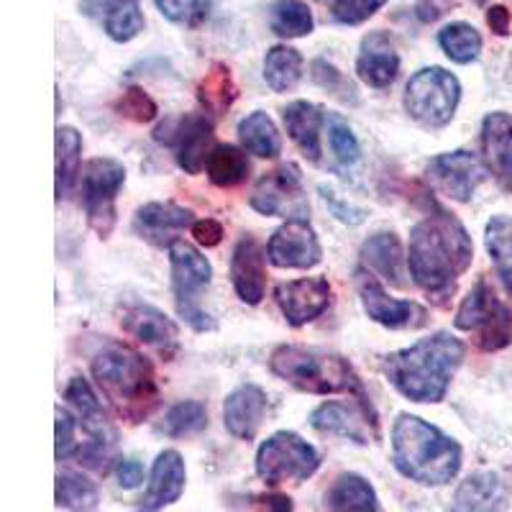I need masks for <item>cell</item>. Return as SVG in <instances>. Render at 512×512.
I'll return each instance as SVG.
<instances>
[{"label": "cell", "instance_id": "60d3db41", "mask_svg": "<svg viewBox=\"0 0 512 512\" xmlns=\"http://www.w3.org/2000/svg\"><path fill=\"white\" fill-rule=\"evenodd\" d=\"M326 131H328V144H331V152L336 154V159L344 167L359 162V141H356L354 131H351L349 123L338 113H328L326 116Z\"/></svg>", "mask_w": 512, "mask_h": 512}, {"label": "cell", "instance_id": "1f68e13d", "mask_svg": "<svg viewBox=\"0 0 512 512\" xmlns=\"http://www.w3.org/2000/svg\"><path fill=\"white\" fill-rule=\"evenodd\" d=\"M210 182L216 187H236L246 182L249 177V159H246V149L231 144H218L210 152L208 164H205Z\"/></svg>", "mask_w": 512, "mask_h": 512}, {"label": "cell", "instance_id": "6da1fadb", "mask_svg": "<svg viewBox=\"0 0 512 512\" xmlns=\"http://www.w3.org/2000/svg\"><path fill=\"white\" fill-rule=\"evenodd\" d=\"M472 259V236L466 233L464 223L446 210L423 218L410 231V274L415 285L436 300L456 290V280L472 267Z\"/></svg>", "mask_w": 512, "mask_h": 512}, {"label": "cell", "instance_id": "f1b7e54d", "mask_svg": "<svg viewBox=\"0 0 512 512\" xmlns=\"http://www.w3.org/2000/svg\"><path fill=\"white\" fill-rule=\"evenodd\" d=\"M328 512H379V497L369 479L346 472L326 492Z\"/></svg>", "mask_w": 512, "mask_h": 512}, {"label": "cell", "instance_id": "52a82bcc", "mask_svg": "<svg viewBox=\"0 0 512 512\" xmlns=\"http://www.w3.org/2000/svg\"><path fill=\"white\" fill-rule=\"evenodd\" d=\"M169 264H172V290H175V303L182 318L190 323L195 331H213L216 320L210 318L200 308V292L210 285L213 267L200 254L198 249L187 241L177 239L167 246Z\"/></svg>", "mask_w": 512, "mask_h": 512}, {"label": "cell", "instance_id": "484cf974", "mask_svg": "<svg viewBox=\"0 0 512 512\" xmlns=\"http://www.w3.org/2000/svg\"><path fill=\"white\" fill-rule=\"evenodd\" d=\"M192 223H195L192 210L180 208L175 203H146L134 218L136 233L157 246H169L172 241H177V233L192 228Z\"/></svg>", "mask_w": 512, "mask_h": 512}, {"label": "cell", "instance_id": "ba28073f", "mask_svg": "<svg viewBox=\"0 0 512 512\" xmlns=\"http://www.w3.org/2000/svg\"><path fill=\"white\" fill-rule=\"evenodd\" d=\"M461 100V82L443 67H425L405 88V111L425 128H441L454 118Z\"/></svg>", "mask_w": 512, "mask_h": 512}, {"label": "cell", "instance_id": "f35d334b", "mask_svg": "<svg viewBox=\"0 0 512 512\" xmlns=\"http://www.w3.org/2000/svg\"><path fill=\"white\" fill-rule=\"evenodd\" d=\"M100 495L90 479L80 474H57V505L70 512H93Z\"/></svg>", "mask_w": 512, "mask_h": 512}, {"label": "cell", "instance_id": "7402d4cb", "mask_svg": "<svg viewBox=\"0 0 512 512\" xmlns=\"http://www.w3.org/2000/svg\"><path fill=\"white\" fill-rule=\"evenodd\" d=\"M510 487L495 472H477L456 489L448 512H507Z\"/></svg>", "mask_w": 512, "mask_h": 512}, {"label": "cell", "instance_id": "8d00e7d4", "mask_svg": "<svg viewBox=\"0 0 512 512\" xmlns=\"http://www.w3.org/2000/svg\"><path fill=\"white\" fill-rule=\"evenodd\" d=\"M438 47L456 64H469L482 52V36L466 21H454L438 31Z\"/></svg>", "mask_w": 512, "mask_h": 512}, {"label": "cell", "instance_id": "d6986e66", "mask_svg": "<svg viewBox=\"0 0 512 512\" xmlns=\"http://www.w3.org/2000/svg\"><path fill=\"white\" fill-rule=\"evenodd\" d=\"M267 392L256 384H241L223 402V423L228 433L241 441H254L267 415Z\"/></svg>", "mask_w": 512, "mask_h": 512}, {"label": "cell", "instance_id": "7a4b0ae2", "mask_svg": "<svg viewBox=\"0 0 512 512\" xmlns=\"http://www.w3.org/2000/svg\"><path fill=\"white\" fill-rule=\"evenodd\" d=\"M464 344L451 333H433L384 359V374L400 395L413 402H441L464 361Z\"/></svg>", "mask_w": 512, "mask_h": 512}, {"label": "cell", "instance_id": "2e32d148", "mask_svg": "<svg viewBox=\"0 0 512 512\" xmlns=\"http://www.w3.org/2000/svg\"><path fill=\"white\" fill-rule=\"evenodd\" d=\"M121 328L139 344L157 349L164 359H172L177 351V331L175 320L167 318L159 308L146 303H128L121 310Z\"/></svg>", "mask_w": 512, "mask_h": 512}, {"label": "cell", "instance_id": "f907efd6", "mask_svg": "<svg viewBox=\"0 0 512 512\" xmlns=\"http://www.w3.org/2000/svg\"><path fill=\"white\" fill-rule=\"evenodd\" d=\"M487 24L497 36H507L510 34V11L505 6H492L487 11Z\"/></svg>", "mask_w": 512, "mask_h": 512}, {"label": "cell", "instance_id": "e575fe53", "mask_svg": "<svg viewBox=\"0 0 512 512\" xmlns=\"http://www.w3.org/2000/svg\"><path fill=\"white\" fill-rule=\"evenodd\" d=\"M198 100L213 116H223L231 108L236 100V85H233V75L226 64H210V70L205 72L198 85Z\"/></svg>", "mask_w": 512, "mask_h": 512}, {"label": "cell", "instance_id": "7dc6e473", "mask_svg": "<svg viewBox=\"0 0 512 512\" xmlns=\"http://www.w3.org/2000/svg\"><path fill=\"white\" fill-rule=\"evenodd\" d=\"M313 80L318 82L320 88L326 90H349V93H354L349 82H346V77L341 75L333 64L323 62V59L313 62Z\"/></svg>", "mask_w": 512, "mask_h": 512}, {"label": "cell", "instance_id": "9c48e42d", "mask_svg": "<svg viewBox=\"0 0 512 512\" xmlns=\"http://www.w3.org/2000/svg\"><path fill=\"white\" fill-rule=\"evenodd\" d=\"M318 469V451L292 431L274 433L256 451V474L269 487L285 482H308Z\"/></svg>", "mask_w": 512, "mask_h": 512}, {"label": "cell", "instance_id": "5b68a950", "mask_svg": "<svg viewBox=\"0 0 512 512\" xmlns=\"http://www.w3.org/2000/svg\"><path fill=\"white\" fill-rule=\"evenodd\" d=\"M269 369L300 392L351 395L364 408H372L354 367L344 356L326 354V351L318 349H303V346H277L272 351V359H269Z\"/></svg>", "mask_w": 512, "mask_h": 512}, {"label": "cell", "instance_id": "9a60e30c", "mask_svg": "<svg viewBox=\"0 0 512 512\" xmlns=\"http://www.w3.org/2000/svg\"><path fill=\"white\" fill-rule=\"evenodd\" d=\"M267 256L274 267L282 269H313L323 259V249L308 218H290L272 233Z\"/></svg>", "mask_w": 512, "mask_h": 512}, {"label": "cell", "instance_id": "ab89813d", "mask_svg": "<svg viewBox=\"0 0 512 512\" xmlns=\"http://www.w3.org/2000/svg\"><path fill=\"white\" fill-rule=\"evenodd\" d=\"M205 425H208V410H205L203 402L182 400L167 410L162 431L167 433L169 438H182L190 436V433L203 431Z\"/></svg>", "mask_w": 512, "mask_h": 512}, {"label": "cell", "instance_id": "f6af8a7d", "mask_svg": "<svg viewBox=\"0 0 512 512\" xmlns=\"http://www.w3.org/2000/svg\"><path fill=\"white\" fill-rule=\"evenodd\" d=\"M77 423L80 420L70 413V410L57 408V461L70 459L77 454Z\"/></svg>", "mask_w": 512, "mask_h": 512}, {"label": "cell", "instance_id": "3957f363", "mask_svg": "<svg viewBox=\"0 0 512 512\" xmlns=\"http://www.w3.org/2000/svg\"><path fill=\"white\" fill-rule=\"evenodd\" d=\"M392 464L410 482L443 487L459 474L461 446L436 425L402 413L392 425Z\"/></svg>", "mask_w": 512, "mask_h": 512}, {"label": "cell", "instance_id": "7c38bea8", "mask_svg": "<svg viewBox=\"0 0 512 512\" xmlns=\"http://www.w3.org/2000/svg\"><path fill=\"white\" fill-rule=\"evenodd\" d=\"M251 208L262 216L305 218L308 200L303 198V175L295 164H282L256 182L251 192ZM287 218V221H290Z\"/></svg>", "mask_w": 512, "mask_h": 512}, {"label": "cell", "instance_id": "277c9868", "mask_svg": "<svg viewBox=\"0 0 512 512\" xmlns=\"http://www.w3.org/2000/svg\"><path fill=\"white\" fill-rule=\"evenodd\" d=\"M93 377L105 400L126 423H141L159 408L154 369L139 351L121 344L103 346L93 359Z\"/></svg>", "mask_w": 512, "mask_h": 512}, {"label": "cell", "instance_id": "d590c367", "mask_svg": "<svg viewBox=\"0 0 512 512\" xmlns=\"http://www.w3.org/2000/svg\"><path fill=\"white\" fill-rule=\"evenodd\" d=\"M310 425L320 433H331V436H344L356 443H367V433L361 431L354 410H349V405H341V402H323L310 415Z\"/></svg>", "mask_w": 512, "mask_h": 512}, {"label": "cell", "instance_id": "30bf717a", "mask_svg": "<svg viewBox=\"0 0 512 512\" xmlns=\"http://www.w3.org/2000/svg\"><path fill=\"white\" fill-rule=\"evenodd\" d=\"M126 182V167L118 159H90L82 172V205L90 228L100 239H108L116 226V198Z\"/></svg>", "mask_w": 512, "mask_h": 512}, {"label": "cell", "instance_id": "ee69618b", "mask_svg": "<svg viewBox=\"0 0 512 512\" xmlns=\"http://www.w3.org/2000/svg\"><path fill=\"white\" fill-rule=\"evenodd\" d=\"M116 113L134 123H149L157 118V103L149 98L146 90L128 88L126 93L116 100Z\"/></svg>", "mask_w": 512, "mask_h": 512}, {"label": "cell", "instance_id": "ffe728a7", "mask_svg": "<svg viewBox=\"0 0 512 512\" xmlns=\"http://www.w3.org/2000/svg\"><path fill=\"white\" fill-rule=\"evenodd\" d=\"M397 72H400V54H397L390 36L382 34V31L364 36L359 57H356L359 80L367 82L369 88L384 90L397 80Z\"/></svg>", "mask_w": 512, "mask_h": 512}, {"label": "cell", "instance_id": "8992f818", "mask_svg": "<svg viewBox=\"0 0 512 512\" xmlns=\"http://www.w3.org/2000/svg\"><path fill=\"white\" fill-rule=\"evenodd\" d=\"M456 328L472 333L482 351H500L512 344V310L502 303L487 280H479L456 310Z\"/></svg>", "mask_w": 512, "mask_h": 512}, {"label": "cell", "instance_id": "74e56055", "mask_svg": "<svg viewBox=\"0 0 512 512\" xmlns=\"http://www.w3.org/2000/svg\"><path fill=\"white\" fill-rule=\"evenodd\" d=\"M487 251L495 262L497 274H500L502 285L512 295V218L495 216L487 223Z\"/></svg>", "mask_w": 512, "mask_h": 512}, {"label": "cell", "instance_id": "836d02e7", "mask_svg": "<svg viewBox=\"0 0 512 512\" xmlns=\"http://www.w3.org/2000/svg\"><path fill=\"white\" fill-rule=\"evenodd\" d=\"M313 11L303 0H274L269 8V29L282 39H300L313 31Z\"/></svg>", "mask_w": 512, "mask_h": 512}, {"label": "cell", "instance_id": "b9f144b4", "mask_svg": "<svg viewBox=\"0 0 512 512\" xmlns=\"http://www.w3.org/2000/svg\"><path fill=\"white\" fill-rule=\"evenodd\" d=\"M164 18L180 26H198L210 16L213 0H157Z\"/></svg>", "mask_w": 512, "mask_h": 512}, {"label": "cell", "instance_id": "4dcf8cb0", "mask_svg": "<svg viewBox=\"0 0 512 512\" xmlns=\"http://www.w3.org/2000/svg\"><path fill=\"white\" fill-rule=\"evenodd\" d=\"M82 136L77 128H57V200L67 198L80 175Z\"/></svg>", "mask_w": 512, "mask_h": 512}, {"label": "cell", "instance_id": "681fc988", "mask_svg": "<svg viewBox=\"0 0 512 512\" xmlns=\"http://www.w3.org/2000/svg\"><path fill=\"white\" fill-rule=\"evenodd\" d=\"M144 466L134 459H121L116 464V479L123 489H136L144 482Z\"/></svg>", "mask_w": 512, "mask_h": 512}, {"label": "cell", "instance_id": "bcb514c9", "mask_svg": "<svg viewBox=\"0 0 512 512\" xmlns=\"http://www.w3.org/2000/svg\"><path fill=\"white\" fill-rule=\"evenodd\" d=\"M320 192H323V200H326V205L331 208L333 216H336L341 223H349V226H359V223L367 218V213H364V210L354 208L351 203H346V200L338 198L331 187L323 185V187H320Z\"/></svg>", "mask_w": 512, "mask_h": 512}, {"label": "cell", "instance_id": "d6a6232c", "mask_svg": "<svg viewBox=\"0 0 512 512\" xmlns=\"http://www.w3.org/2000/svg\"><path fill=\"white\" fill-rule=\"evenodd\" d=\"M303 77V57L292 47H272L264 57V80L274 93H287Z\"/></svg>", "mask_w": 512, "mask_h": 512}, {"label": "cell", "instance_id": "44dd1931", "mask_svg": "<svg viewBox=\"0 0 512 512\" xmlns=\"http://www.w3.org/2000/svg\"><path fill=\"white\" fill-rule=\"evenodd\" d=\"M187 484V469L185 461H182L180 451L175 448H167L157 456L152 466V474H149V489H146L144 500H141V510L157 512L162 507L175 505L182 497Z\"/></svg>", "mask_w": 512, "mask_h": 512}, {"label": "cell", "instance_id": "8fae6325", "mask_svg": "<svg viewBox=\"0 0 512 512\" xmlns=\"http://www.w3.org/2000/svg\"><path fill=\"white\" fill-rule=\"evenodd\" d=\"M154 139L175 149L177 164L185 169L187 175H200L208 164L210 152L216 149L213 146V123L198 113L167 118L154 131Z\"/></svg>", "mask_w": 512, "mask_h": 512}, {"label": "cell", "instance_id": "4316f807", "mask_svg": "<svg viewBox=\"0 0 512 512\" xmlns=\"http://www.w3.org/2000/svg\"><path fill=\"white\" fill-rule=\"evenodd\" d=\"M323 123H326L323 111L308 100H295L285 108L287 134L310 162L320 159V126Z\"/></svg>", "mask_w": 512, "mask_h": 512}, {"label": "cell", "instance_id": "5bb4252c", "mask_svg": "<svg viewBox=\"0 0 512 512\" xmlns=\"http://www.w3.org/2000/svg\"><path fill=\"white\" fill-rule=\"evenodd\" d=\"M484 177H487V164L474 152H466V149L438 154V157L428 162V180H431V185L441 195L456 200V203L472 200L474 190L482 185Z\"/></svg>", "mask_w": 512, "mask_h": 512}, {"label": "cell", "instance_id": "4fadbf2b", "mask_svg": "<svg viewBox=\"0 0 512 512\" xmlns=\"http://www.w3.org/2000/svg\"><path fill=\"white\" fill-rule=\"evenodd\" d=\"M356 292H359L361 305H364L369 318L377 320L379 326L395 328V331H402V328L415 331V328H423L428 323V310L423 305L413 303V300L390 297L382 282L369 269L356 272Z\"/></svg>", "mask_w": 512, "mask_h": 512}, {"label": "cell", "instance_id": "e0dca14e", "mask_svg": "<svg viewBox=\"0 0 512 512\" xmlns=\"http://www.w3.org/2000/svg\"><path fill=\"white\" fill-rule=\"evenodd\" d=\"M274 300H277L290 326H308L318 315L326 313L328 305H331V285L323 277L282 282V285L274 287Z\"/></svg>", "mask_w": 512, "mask_h": 512}, {"label": "cell", "instance_id": "cb8c5ba5", "mask_svg": "<svg viewBox=\"0 0 512 512\" xmlns=\"http://www.w3.org/2000/svg\"><path fill=\"white\" fill-rule=\"evenodd\" d=\"M82 11L95 18L118 44H126L144 31L141 0H82Z\"/></svg>", "mask_w": 512, "mask_h": 512}, {"label": "cell", "instance_id": "603a6c76", "mask_svg": "<svg viewBox=\"0 0 512 512\" xmlns=\"http://www.w3.org/2000/svg\"><path fill=\"white\" fill-rule=\"evenodd\" d=\"M482 154L502 190H512V116L489 113L482 121Z\"/></svg>", "mask_w": 512, "mask_h": 512}, {"label": "cell", "instance_id": "83f0119b", "mask_svg": "<svg viewBox=\"0 0 512 512\" xmlns=\"http://www.w3.org/2000/svg\"><path fill=\"white\" fill-rule=\"evenodd\" d=\"M361 259L367 269L377 272L382 280H390L392 285H405V254L395 233H374L372 239L361 246Z\"/></svg>", "mask_w": 512, "mask_h": 512}, {"label": "cell", "instance_id": "7bdbcfd3", "mask_svg": "<svg viewBox=\"0 0 512 512\" xmlns=\"http://www.w3.org/2000/svg\"><path fill=\"white\" fill-rule=\"evenodd\" d=\"M387 0H326L328 11L336 24L359 26L374 16Z\"/></svg>", "mask_w": 512, "mask_h": 512}, {"label": "cell", "instance_id": "816d5d0a", "mask_svg": "<svg viewBox=\"0 0 512 512\" xmlns=\"http://www.w3.org/2000/svg\"><path fill=\"white\" fill-rule=\"evenodd\" d=\"M264 512H292V500L285 495H262L256 497Z\"/></svg>", "mask_w": 512, "mask_h": 512}, {"label": "cell", "instance_id": "f546056e", "mask_svg": "<svg viewBox=\"0 0 512 512\" xmlns=\"http://www.w3.org/2000/svg\"><path fill=\"white\" fill-rule=\"evenodd\" d=\"M239 139L246 152L254 154V157L274 159L282 152L280 131H277L272 118L262 111H254L239 123Z\"/></svg>", "mask_w": 512, "mask_h": 512}, {"label": "cell", "instance_id": "ac0fdd59", "mask_svg": "<svg viewBox=\"0 0 512 512\" xmlns=\"http://www.w3.org/2000/svg\"><path fill=\"white\" fill-rule=\"evenodd\" d=\"M231 282L246 305H259L267 292V251L254 236H244L231 256Z\"/></svg>", "mask_w": 512, "mask_h": 512}, {"label": "cell", "instance_id": "c3c4849f", "mask_svg": "<svg viewBox=\"0 0 512 512\" xmlns=\"http://www.w3.org/2000/svg\"><path fill=\"white\" fill-rule=\"evenodd\" d=\"M192 236H195V241L200 246L213 249V246H218L223 241V226L218 221H213V218H203V221L192 223Z\"/></svg>", "mask_w": 512, "mask_h": 512}, {"label": "cell", "instance_id": "d4e9b609", "mask_svg": "<svg viewBox=\"0 0 512 512\" xmlns=\"http://www.w3.org/2000/svg\"><path fill=\"white\" fill-rule=\"evenodd\" d=\"M64 400L70 402L72 410H75V418L80 420L82 428L90 433L88 443H103V446L113 448V443H116V431H113L103 402L98 400V395L93 392L88 379L72 377L70 384H67V390H64Z\"/></svg>", "mask_w": 512, "mask_h": 512}]
</instances>
